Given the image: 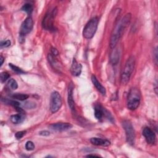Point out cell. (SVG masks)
I'll list each match as a JSON object with an SVG mask.
<instances>
[{
	"label": "cell",
	"mask_w": 158,
	"mask_h": 158,
	"mask_svg": "<svg viewBox=\"0 0 158 158\" xmlns=\"http://www.w3.org/2000/svg\"><path fill=\"white\" fill-rule=\"evenodd\" d=\"M119 52L115 48H113L110 54V62L112 65H116L119 61Z\"/></svg>",
	"instance_id": "cell-17"
},
{
	"label": "cell",
	"mask_w": 158,
	"mask_h": 158,
	"mask_svg": "<svg viewBox=\"0 0 158 158\" xmlns=\"http://www.w3.org/2000/svg\"><path fill=\"white\" fill-rule=\"evenodd\" d=\"M51 54L52 55H53L54 56H58L59 54V51L58 50L56 49V48H51Z\"/></svg>",
	"instance_id": "cell-28"
},
{
	"label": "cell",
	"mask_w": 158,
	"mask_h": 158,
	"mask_svg": "<svg viewBox=\"0 0 158 158\" xmlns=\"http://www.w3.org/2000/svg\"><path fill=\"white\" fill-rule=\"evenodd\" d=\"M140 94L136 88H131L128 93L127 106L128 109L133 110L137 109L140 103Z\"/></svg>",
	"instance_id": "cell-3"
},
{
	"label": "cell",
	"mask_w": 158,
	"mask_h": 158,
	"mask_svg": "<svg viewBox=\"0 0 158 158\" xmlns=\"http://www.w3.org/2000/svg\"><path fill=\"white\" fill-rule=\"evenodd\" d=\"M10 97L19 100V101H25L28 98L29 96L26 94H22V93H13L12 95H10Z\"/></svg>",
	"instance_id": "cell-19"
},
{
	"label": "cell",
	"mask_w": 158,
	"mask_h": 158,
	"mask_svg": "<svg viewBox=\"0 0 158 158\" xmlns=\"http://www.w3.org/2000/svg\"><path fill=\"white\" fill-rule=\"evenodd\" d=\"M7 85L9 87V88L12 89H16L18 88V84L17 82L13 78L9 79L7 83Z\"/></svg>",
	"instance_id": "cell-23"
},
{
	"label": "cell",
	"mask_w": 158,
	"mask_h": 158,
	"mask_svg": "<svg viewBox=\"0 0 158 158\" xmlns=\"http://www.w3.org/2000/svg\"><path fill=\"white\" fill-rule=\"evenodd\" d=\"M26 133V131H18L15 133V136L16 137V138L17 139H20L22 138Z\"/></svg>",
	"instance_id": "cell-27"
},
{
	"label": "cell",
	"mask_w": 158,
	"mask_h": 158,
	"mask_svg": "<svg viewBox=\"0 0 158 158\" xmlns=\"http://www.w3.org/2000/svg\"><path fill=\"white\" fill-rule=\"evenodd\" d=\"M57 7H54L51 10L48 11L44 15L42 21V27L48 31H54L56 28L54 25V19L57 15Z\"/></svg>",
	"instance_id": "cell-4"
},
{
	"label": "cell",
	"mask_w": 158,
	"mask_h": 158,
	"mask_svg": "<svg viewBox=\"0 0 158 158\" xmlns=\"http://www.w3.org/2000/svg\"><path fill=\"white\" fill-rule=\"evenodd\" d=\"M153 55L154 56V60H155V63H156V64L157 65V48L154 49V52H153Z\"/></svg>",
	"instance_id": "cell-30"
},
{
	"label": "cell",
	"mask_w": 158,
	"mask_h": 158,
	"mask_svg": "<svg viewBox=\"0 0 158 158\" xmlns=\"http://www.w3.org/2000/svg\"><path fill=\"white\" fill-rule=\"evenodd\" d=\"M73 88L74 87L73 84L72 83H70L68 88L67 102H68V105L72 110H75V101L73 99Z\"/></svg>",
	"instance_id": "cell-11"
},
{
	"label": "cell",
	"mask_w": 158,
	"mask_h": 158,
	"mask_svg": "<svg viewBox=\"0 0 158 158\" xmlns=\"http://www.w3.org/2000/svg\"><path fill=\"white\" fill-rule=\"evenodd\" d=\"M90 141L93 144L96 146H108L110 144V142L109 141L99 138H91L90 139Z\"/></svg>",
	"instance_id": "cell-15"
},
{
	"label": "cell",
	"mask_w": 158,
	"mask_h": 158,
	"mask_svg": "<svg viewBox=\"0 0 158 158\" xmlns=\"http://www.w3.org/2000/svg\"><path fill=\"white\" fill-rule=\"evenodd\" d=\"M109 115L107 112L101 105L98 104L94 107V116L98 120H101L104 115Z\"/></svg>",
	"instance_id": "cell-13"
},
{
	"label": "cell",
	"mask_w": 158,
	"mask_h": 158,
	"mask_svg": "<svg viewBox=\"0 0 158 158\" xmlns=\"http://www.w3.org/2000/svg\"><path fill=\"white\" fill-rule=\"evenodd\" d=\"M99 19L97 17L91 19L85 25L83 30V36L86 39L92 38L98 28Z\"/></svg>",
	"instance_id": "cell-5"
},
{
	"label": "cell",
	"mask_w": 158,
	"mask_h": 158,
	"mask_svg": "<svg viewBox=\"0 0 158 158\" xmlns=\"http://www.w3.org/2000/svg\"><path fill=\"white\" fill-rule=\"evenodd\" d=\"M9 66L11 68V69H12L14 72H15V73H17V74H23V73H26V72H25L24 70H23L22 69H20V68H19V67H17V66L14 65L13 64L9 63Z\"/></svg>",
	"instance_id": "cell-22"
},
{
	"label": "cell",
	"mask_w": 158,
	"mask_h": 158,
	"mask_svg": "<svg viewBox=\"0 0 158 158\" xmlns=\"http://www.w3.org/2000/svg\"><path fill=\"white\" fill-rule=\"evenodd\" d=\"M91 81L93 83V85H94V86L96 88V89L102 94V95H105L106 94V89L104 88V86H103L101 83L98 80L97 78L96 77L95 75H93L91 76Z\"/></svg>",
	"instance_id": "cell-16"
},
{
	"label": "cell",
	"mask_w": 158,
	"mask_h": 158,
	"mask_svg": "<svg viewBox=\"0 0 158 158\" xmlns=\"http://www.w3.org/2000/svg\"><path fill=\"white\" fill-rule=\"evenodd\" d=\"M33 6L30 3L25 4L21 8V10L27 12L29 15L31 14V12H33Z\"/></svg>",
	"instance_id": "cell-21"
},
{
	"label": "cell",
	"mask_w": 158,
	"mask_h": 158,
	"mask_svg": "<svg viewBox=\"0 0 158 158\" xmlns=\"http://www.w3.org/2000/svg\"><path fill=\"white\" fill-rule=\"evenodd\" d=\"M1 81L2 83H4L5 82L6 80H7V79L9 78L10 77V75L9 74L7 73V72H3L1 73Z\"/></svg>",
	"instance_id": "cell-25"
},
{
	"label": "cell",
	"mask_w": 158,
	"mask_h": 158,
	"mask_svg": "<svg viewBox=\"0 0 158 158\" xmlns=\"http://www.w3.org/2000/svg\"><path fill=\"white\" fill-rule=\"evenodd\" d=\"M72 127V125L70 123H52L49 125V128L56 131H64L70 129Z\"/></svg>",
	"instance_id": "cell-10"
},
{
	"label": "cell",
	"mask_w": 158,
	"mask_h": 158,
	"mask_svg": "<svg viewBox=\"0 0 158 158\" xmlns=\"http://www.w3.org/2000/svg\"><path fill=\"white\" fill-rule=\"evenodd\" d=\"M62 98L57 91H54L51 95L50 110L52 113L57 112L62 106Z\"/></svg>",
	"instance_id": "cell-7"
},
{
	"label": "cell",
	"mask_w": 158,
	"mask_h": 158,
	"mask_svg": "<svg viewBox=\"0 0 158 158\" xmlns=\"http://www.w3.org/2000/svg\"><path fill=\"white\" fill-rule=\"evenodd\" d=\"M35 146L34 143L31 141H27L25 144V149L27 151H32L35 149Z\"/></svg>",
	"instance_id": "cell-24"
},
{
	"label": "cell",
	"mask_w": 158,
	"mask_h": 158,
	"mask_svg": "<svg viewBox=\"0 0 158 158\" xmlns=\"http://www.w3.org/2000/svg\"><path fill=\"white\" fill-rule=\"evenodd\" d=\"M10 44H11V42L10 40H6V41H2L1 42V44H0V46H1V48H7L9 46H10Z\"/></svg>",
	"instance_id": "cell-26"
},
{
	"label": "cell",
	"mask_w": 158,
	"mask_h": 158,
	"mask_svg": "<svg viewBox=\"0 0 158 158\" xmlns=\"http://www.w3.org/2000/svg\"><path fill=\"white\" fill-rule=\"evenodd\" d=\"M82 69L81 65L78 63L75 58L73 59L72 65L70 67V72L75 77H78L81 74Z\"/></svg>",
	"instance_id": "cell-12"
},
{
	"label": "cell",
	"mask_w": 158,
	"mask_h": 158,
	"mask_svg": "<svg viewBox=\"0 0 158 158\" xmlns=\"http://www.w3.org/2000/svg\"><path fill=\"white\" fill-rule=\"evenodd\" d=\"M122 126L125 132L126 140L127 143L131 145H133L135 143V134L131 123L128 120H125L122 122Z\"/></svg>",
	"instance_id": "cell-6"
},
{
	"label": "cell",
	"mask_w": 158,
	"mask_h": 158,
	"mask_svg": "<svg viewBox=\"0 0 158 158\" xmlns=\"http://www.w3.org/2000/svg\"><path fill=\"white\" fill-rule=\"evenodd\" d=\"M0 60H1L0 66L1 67L2 65V64H3V62H4V57L2 56H1V57H0Z\"/></svg>",
	"instance_id": "cell-31"
},
{
	"label": "cell",
	"mask_w": 158,
	"mask_h": 158,
	"mask_svg": "<svg viewBox=\"0 0 158 158\" xmlns=\"http://www.w3.org/2000/svg\"><path fill=\"white\" fill-rule=\"evenodd\" d=\"M143 135L146 142L150 144H154L156 141V136L154 131L149 127H144L143 130Z\"/></svg>",
	"instance_id": "cell-9"
},
{
	"label": "cell",
	"mask_w": 158,
	"mask_h": 158,
	"mask_svg": "<svg viewBox=\"0 0 158 158\" xmlns=\"http://www.w3.org/2000/svg\"><path fill=\"white\" fill-rule=\"evenodd\" d=\"M48 59L49 63L51 64V65L53 67V68L59 70L60 65H59V63L57 62V60L55 59V56H54L50 53L48 56Z\"/></svg>",
	"instance_id": "cell-18"
},
{
	"label": "cell",
	"mask_w": 158,
	"mask_h": 158,
	"mask_svg": "<svg viewBox=\"0 0 158 158\" xmlns=\"http://www.w3.org/2000/svg\"><path fill=\"white\" fill-rule=\"evenodd\" d=\"M39 134L41 136H49L50 135V133L49 131H47V130H43V131H41Z\"/></svg>",
	"instance_id": "cell-29"
},
{
	"label": "cell",
	"mask_w": 158,
	"mask_h": 158,
	"mask_svg": "<svg viewBox=\"0 0 158 158\" xmlns=\"http://www.w3.org/2000/svg\"><path fill=\"white\" fill-rule=\"evenodd\" d=\"M1 101L2 102H3L4 103L6 104H9L10 106H12L13 107H14L15 108L19 107L20 106V103L14 100H12V99H7V98H1Z\"/></svg>",
	"instance_id": "cell-20"
},
{
	"label": "cell",
	"mask_w": 158,
	"mask_h": 158,
	"mask_svg": "<svg viewBox=\"0 0 158 158\" xmlns=\"http://www.w3.org/2000/svg\"><path fill=\"white\" fill-rule=\"evenodd\" d=\"M131 14L128 13L125 14L116 25L110 37V44H109L110 48L113 49L115 48L118 41L122 38L125 30L126 29L127 26L129 25L131 21Z\"/></svg>",
	"instance_id": "cell-1"
},
{
	"label": "cell",
	"mask_w": 158,
	"mask_h": 158,
	"mask_svg": "<svg viewBox=\"0 0 158 158\" xmlns=\"http://www.w3.org/2000/svg\"><path fill=\"white\" fill-rule=\"evenodd\" d=\"M135 65V59L133 56H130L127 60L122 73L121 74V82L126 85L130 81L131 74L134 70Z\"/></svg>",
	"instance_id": "cell-2"
},
{
	"label": "cell",
	"mask_w": 158,
	"mask_h": 158,
	"mask_svg": "<svg viewBox=\"0 0 158 158\" xmlns=\"http://www.w3.org/2000/svg\"><path fill=\"white\" fill-rule=\"evenodd\" d=\"M25 112H19L17 114L12 115L10 117V121L14 124H19L25 120Z\"/></svg>",
	"instance_id": "cell-14"
},
{
	"label": "cell",
	"mask_w": 158,
	"mask_h": 158,
	"mask_svg": "<svg viewBox=\"0 0 158 158\" xmlns=\"http://www.w3.org/2000/svg\"><path fill=\"white\" fill-rule=\"evenodd\" d=\"M91 156H94V157H99V156L98 155H95V154H89L88 156H86V157H91Z\"/></svg>",
	"instance_id": "cell-32"
},
{
	"label": "cell",
	"mask_w": 158,
	"mask_h": 158,
	"mask_svg": "<svg viewBox=\"0 0 158 158\" xmlns=\"http://www.w3.org/2000/svg\"><path fill=\"white\" fill-rule=\"evenodd\" d=\"M33 21L31 17H28L25 19L21 25L20 29V36H23L29 33L33 29Z\"/></svg>",
	"instance_id": "cell-8"
}]
</instances>
